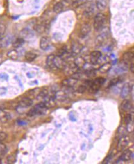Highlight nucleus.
<instances>
[{
  "mask_svg": "<svg viewBox=\"0 0 134 164\" xmlns=\"http://www.w3.org/2000/svg\"><path fill=\"white\" fill-rule=\"evenodd\" d=\"M106 22V17L103 13H98L95 18H94L93 21V27L95 30L98 31L102 29L104 24Z\"/></svg>",
  "mask_w": 134,
  "mask_h": 164,
  "instance_id": "1",
  "label": "nucleus"
},
{
  "mask_svg": "<svg viewBox=\"0 0 134 164\" xmlns=\"http://www.w3.org/2000/svg\"><path fill=\"white\" fill-rule=\"evenodd\" d=\"M47 108L44 107L43 102H41L38 103L35 106L32 108L30 110L28 113L27 115L28 116H34L35 115H38V114H42L44 112H45Z\"/></svg>",
  "mask_w": 134,
  "mask_h": 164,
  "instance_id": "2",
  "label": "nucleus"
},
{
  "mask_svg": "<svg viewBox=\"0 0 134 164\" xmlns=\"http://www.w3.org/2000/svg\"><path fill=\"white\" fill-rule=\"evenodd\" d=\"M63 69L66 74H67V75H74V74H76L78 71L79 68L77 67L75 63H73L66 64Z\"/></svg>",
  "mask_w": 134,
  "mask_h": 164,
  "instance_id": "3",
  "label": "nucleus"
},
{
  "mask_svg": "<svg viewBox=\"0 0 134 164\" xmlns=\"http://www.w3.org/2000/svg\"><path fill=\"white\" fill-rule=\"evenodd\" d=\"M130 142V139L127 136H124L120 138L119 140L117 146V150L118 151H122L128 146Z\"/></svg>",
  "mask_w": 134,
  "mask_h": 164,
  "instance_id": "4",
  "label": "nucleus"
},
{
  "mask_svg": "<svg viewBox=\"0 0 134 164\" xmlns=\"http://www.w3.org/2000/svg\"><path fill=\"white\" fill-rule=\"evenodd\" d=\"M44 99V101L43 102V103L47 109L51 108L56 105V100L54 97V95L50 97H48L47 95Z\"/></svg>",
  "mask_w": 134,
  "mask_h": 164,
  "instance_id": "5",
  "label": "nucleus"
},
{
  "mask_svg": "<svg viewBox=\"0 0 134 164\" xmlns=\"http://www.w3.org/2000/svg\"><path fill=\"white\" fill-rule=\"evenodd\" d=\"M133 88V86H131L129 83L125 84L122 88L121 92V97L122 98H126L131 93V91Z\"/></svg>",
  "mask_w": 134,
  "mask_h": 164,
  "instance_id": "6",
  "label": "nucleus"
},
{
  "mask_svg": "<svg viewBox=\"0 0 134 164\" xmlns=\"http://www.w3.org/2000/svg\"><path fill=\"white\" fill-rule=\"evenodd\" d=\"M82 49H83V46L82 44L78 41H75L72 44L71 53L73 55H74V56H77V55L79 54L81 52Z\"/></svg>",
  "mask_w": 134,
  "mask_h": 164,
  "instance_id": "7",
  "label": "nucleus"
},
{
  "mask_svg": "<svg viewBox=\"0 0 134 164\" xmlns=\"http://www.w3.org/2000/svg\"><path fill=\"white\" fill-rule=\"evenodd\" d=\"M39 44H40V47L41 49H42L43 51H46L49 47H50L51 43H50V40H49V39L48 37L44 36L40 39Z\"/></svg>",
  "mask_w": 134,
  "mask_h": 164,
  "instance_id": "8",
  "label": "nucleus"
},
{
  "mask_svg": "<svg viewBox=\"0 0 134 164\" xmlns=\"http://www.w3.org/2000/svg\"><path fill=\"white\" fill-rule=\"evenodd\" d=\"M54 63L57 69H63L66 64L65 60L59 56H54Z\"/></svg>",
  "mask_w": 134,
  "mask_h": 164,
  "instance_id": "9",
  "label": "nucleus"
},
{
  "mask_svg": "<svg viewBox=\"0 0 134 164\" xmlns=\"http://www.w3.org/2000/svg\"><path fill=\"white\" fill-rule=\"evenodd\" d=\"M102 56V54L100 51H93L90 54V61L93 65L98 64L99 60Z\"/></svg>",
  "mask_w": 134,
  "mask_h": 164,
  "instance_id": "10",
  "label": "nucleus"
},
{
  "mask_svg": "<svg viewBox=\"0 0 134 164\" xmlns=\"http://www.w3.org/2000/svg\"><path fill=\"white\" fill-rule=\"evenodd\" d=\"M11 119V116L9 113L0 109V121L3 123H6L8 122Z\"/></svg>",
  "mask_w": 134,
  "mask_h": 164,
  "instance_id": "11",
  "label": "nucleus"
},
{
  "mask_svg": "<svg viewBox=\"0 0 134 164\" xmlns=\"http://www.w3.org/2000/svg\"><path fill=\"white\" fill-rule=\"evenodd\" d=\"M90 30H91V28L89 25L88 24L83 25L81 29L80 33H79V36H80V38H84L88 35V34L90 33Z\"/></svg>",
  "mask_w": 134,
  "mask_h": 164,
  "instance_id": "12",
  "label": "nucleus"
},
{
  "mask_svg": "<svg viewBox=\"0 0 134 164\" xmlns=\"http://www.w3.org/2000/svg\"><path fill=\"white\" fill-rule=\"evenodd\" d=\"M77 83V79L74 78H72L64 79V80L62 81V85L69 88H72L74 86H76Z\"/></svg>",
  "mask_w": 134,
  "mask_h": 164,
  "instance_id": "13",
  "label": "nucleus"
},
{
  "mask_svg": "<svg viewBox=\"0 0 134 164\" xmlns=\"http://www.w3.org/2000/svg\"><path fill=\"white\" fill-rule=\"evenodd\" d=\"M32 104H33V101L32 99L29 97H27L22 99V100L20 101L19 106L26 109L28 107L32 106Z\"/></svg>",
  "mask_w": 134,
  "mask_h": 164,
  "instance_id": "14",
  "label": "nucleus"
},
{
  "mask_svg": "<svg viewBox=\"0 0 134 164\" xmlns=\"http://www.w3.org/2000/svg\"><path fill=\"white\" fill-rule=\"evenodd\" d=\"M54 97L56 100L62 102L67 98V93L62 91H59L54 94Z\"/></svg>",
  "mask_w": 134,
  "mask_h": 164,
  "instance_id": "15",
  "label": "nucleus"
},
{
  "mask_svg": "<svg viewBox=\"0 0 134 164\" xmlns=\"http://www.w3.org/2000/svg\"><path fill=\"white\" fill-rule=\"evenodd\" d=\"M133 157V154L131 152V151L127 150L122 153V156H121L120 160L122 161H128L131 160V159Z\"/></svg>",
  "mask_w": 134,
  "mask_h": 164,
  "instance_id": "16",
  "label": "nucleus"
},
{
  "mask_svg": "<svg viewBox=\"0 0 134 164\" xmlns=\"http://www.w3.org/2000/svg\"><path fill=\"white\" fill-rule=\"evenodd\" d=\"M54 54H50L47 57V64L48 67L51 68V69H54V70H56V69H58L54 65Z\"/></svg>",
  "mask_w": 134,
  "mask_h": 164,
  "instance_id": "17",
  "label": "nucleus"
},
{
  "mask_svg": "<svg viewBox=\"0 0 134 164\" xmlns=\"http://www.w3.org/2000/svg\"><path fill=\"white\" fill-rule=\"evenodd\" d=\"M106 82V79L104 78H96L95 80L91 81V84L93 86H95L97 88L100 89L101 86H102L105 82Z\"/></svg>",
  "mask_w": 134,
  "mask_h": 164,
  "instance_id": "18",
  "label": "nucleus"
},
{
  "mask_svg": "<svg viewBox=\"0 0 134 164\" xmlns=\"http://www.w3.org/2000/svg\"><path fill=\"white\" fill-rule=\"evenodd\" d=\"M95 4L97 8L102 11L106 8L108 2L107 0H96Z\"/></svg>",
  "mask_w": 134,
  "mask_h": 164,
  "instance_id": "19",
  "label": "nucleus"
},
{
  "mask_svg": "<svg viewBox=\"0 0 134 164\" xmlns=\"http://www.w3.org/2000/svg\"><path fill=\"white\" fill-rule=\"evenodd\" d=\"M121 108L122 110L124 111H131V109L132 108V103L129 100H124L121 103Z\"/></svg>",
  "mask_w": 134,
  "mask_h": 164,
  "instance_id": "20",
  "label": "nucleus"
},
{
  "mask_svg": "<svg viewBox=\"0 0 134 164\" xmlns=\"http://www.w3.org/2000/svg\"><path fill=\"white\" fill-rule=\"evenodd\" d=\"M21 38L24 39H30L33 36V33L29 29H24L21 33Z\"/></svg>",
  "mask_w": 134,
  "mask_h": 164,
  "instance_id": "21",
  "label": "nucleus"
},
{
  "mask_svg": "<svg viewBox=\"0 0 134 164\" xmlns=\"http://www.w3.org/2000/svg\"><path fill=\"white\" fill-rule=\"evenodd\" d=\"M87 62L85 60V59L82 57H78L76 58L74 60V63H75L77 67L80 69L83 68V67L85 66V65L86 64Z\"/></svg>",
  "mask_w": 134,
  "mask_h": 164,
  "instance_id": "22",
  "label": "nucleus"
},
{
  "mask_svg": "<svg viewBox=\"0 0 134 164\" xmlns=\"http://www.w3.org/2000/svg\"><path fill=\"white\" fill-rule=\"evenodd\" d=\"M90 0H74L72 3V6L74 8H78L87 4Z\"/></svg>",
  "mask_w": 134,
  "mask_h": 164,
  "instance_id": "23",
  "label": "nucleus"
},
{
  "mask_svg": "<svg viewBox=\"0 0 134 164\" xmlns=\"http://www.w3.org/2000/svg\"><path fill=\"white\" fill-rule=\"evenodd\" d=\"M108 33H107L106 32H103L101 34H100L99 35L97 38V44L98 45H102V44L105 41V39L108 38Z\"/></svg>",
  "mask_w": 134,
  "mask_h": 164,
  "instance_id": "24",
  "label": "nucleus"
},
{
  "mask_svg": "<svg viewBox=\"0 0 134 164\" xmlns=\"http://www.w3.org/2000/svg\"><path fill=\"white\" fill-rule=\"evenodd\" d=\"M64 4L62 2H58L53 6V11L56 14H59L63 11L64 9Z\"/></svg>",
  "mask_w": 134,
  "mask_h": 164,
  "instance_id": "25",
  "label": "nucleus"
},
{
  "mask_svg": "<svg viewBox=\"0 0 134 164\" xmlns=\"http://www.w3.org/2000/svg\"><path fill=\"white\" fill-rule=\"evenodd\" d=\"M111 67H112L111 63H106L100 67V68H99V71H100L101 73H108L111 69Z\"/></svg>",
  "mask_w": 134,
  "mask_h": 164,
  "instance_id": "26",
  "label": "nucleus"
},
{
  "mask_svg": "<svg viewBox=\"0 0 134 164\" xmlns=\"http://www.w3.org/2000/svg\"><path fill=\"white\" fill-rule=\"evenodd\" d=\"M11 42V39L8 36L4 37L3 36L0 39V46L1 47H6Z\"/></svg>",
  "mask_w": 134,
  "mask_h": 164,
  "instance_id": "27",
  "label": "nucleus"
},
{
  "mask_svg": "<svg viewBox=\"0 0 134 164\" xmlns=\"http://www.w3.org/2000/svg\"><path fill=\"white\" fill-rule=\"evenodd\" d=\"M123 60L126 63H130L133 61V54L132 52H127L124 54Z\"/></svg>",
  "mask_w": 134,
  "mask_h": 164,
  "instance_id": "28",
  "label": "nucleus"
},
{
  "mask_svg": "<svg viewBox=\"0 0 134 164\" xmlns=\"http://www.w3.org/2000/svg\"><path fill=\"white\" fill-rule=\"evenodd\" d=\"M37 58V55L32 52H27L25 54V58L28 62H32Z\"/></svg>",
  "mask_w": 134,
  "mask_h": 164,
  "instance_id": "29",
  "label": "nucleus"
},
{
  "mask_svg": "<svg viewBox=\"0 0 134 164\" xmlns=\"http://www.w3.org/2000/svg\"><path fill=\"white\" fill-rule=\"evenodd\" d=\"M7 56L9 58L12 60H17L19 58V53L16 50L13 49V50L10 51L8 52Z\"/></svg>",
  "mask_w": 134,
  "mask_h": 164,
  "instance_id": "30",
  "label": "nucleus"
},
{
  "mask_svg": "<svg viewBox=\"0 0 134 164\" xmlns=\"http://www.w3.org/2000/svg\"><path fill=\"white\" fill-rule=\"evenodd\" d=\"M33 28L37 32L39 33H42L45 30V25L43 23H38L35 25Z\"/></svg>",
  "mask_w": 134,
  "mask_h": 164,
  "instance_id": "31",
  "label": "nucleus"
},
{
  "mask_svg": "<svg viewBox=\"0 0 134 164\" xmlns=\"http://www.w3.org/2000/svg\"><path fill=\"white\" fill-rule=\"evenodd\" d=\"M24 42H25V40L22 38H17L13 42L12 46L15 48H19V47H21L23 45V44L24 43Z\"/></svg>",
  "mask_w": 134,
  "mask_h": 164,
  "instance_id": "32",
  "label": "nucleus"
},
{
  "mask_svg": "<svg viewBox=\"0 0 134 164\" xmlns=\"http://www.w3.org/2000/svg\"><path fill=\"white\" fill-rule=\"evenodd\" d=\"M127 132V131L126 127H125L124 126H122L119 127L118 130H117V133H118L119 136L120 137V138L124 136H126Z\"/></svg>",
  "mask_w": 134,
  "mask_h": 164,
  "instance_id": "33",
  "label": "nucleus"
},
{
  "mask_svg": "<svg viewBox=\"0 0 134 164\" xmlns=\"http://www.w3.org/2000/svg\"><path fill=\"white\" fill-rule=\"evenodd\" d=\"M93 12H94V9L92 8V6H90L87 7V8L85 9V11L83 12V15L85 17H89L92 16Z\"/></svg>",
  "mask_w": 134,
  "mask_h": 164,
  "instance_id": "34",
  "label": "nucleus"
},
{
  "mask_svg": "<svg viewBox=\"0 0 134 164\" xmlns=\"http://www.w3.org/2000/svg\"><path fill=\"white\" fill-rule=\"evenodd\" d=\"M48 95V91L46 89H43L40 91L37 97V99H44Z\"/></svg>",
  "mask_w": 134,
  "mask_h": 164,
  "instance_id": "35",
  "label": "nucleus"
},
{
  "mask_svg": "<svg viewBox=\"0 0 134 164\" xmlns=\"http://www.w3.org/2000/svg\"><path fill=\"white\" fill-rule=\"evenodd\" d=\"M7 152V148L4 144L0 143V158L4 156Z\"/></svg>",
  "mask_w": 134,
  "mask_h": 164,
  "instance_id": "36",
  "label": "nucleus"
},
{
  "mask_svg": "<svg viewBox=\"0 0 134 164\" xmlns=\"http://www.w3.org/2000/svg\"><path fill=\"white\" fill-rule=\"evenodd\" d=\"M6 26L3 23H0V39L4 36V34L6 32Z\"/></svg>",
  "mask_w": 134,
  "mask_h": 164,
  "instance_id": "37",
  "label": "nucleus"
},
{
  "mask_svg": "<svg viewBox=\"0 0 134 164\" xmlns=\"http://www.w3.org/2000/svg\"><path fill=\"white\" fill-rule=\"evenodd\" d=\"M120 81V79L119 78H115V79H112V80L110 81V84H109V86L108 87H112L116 85V84Z\"/></svg>",
  "mask_w": 134,
  "mask_h": 164,
  "instance_id": "38",
  "label": "nucleus"
},
{
  "mask_svg": "<svg viewBox=\"0 0 134 164\" xmlns=\"http://www.w3.org/2000/svg\"><path fill=\"white\" fill-rule=\"evenodd\" d=\"M133 121V116L132 114H127L124 118V122L126 124Z\"/></svg>",
  "mask_w": 134,
  "mask_h": 164,
  "instance_id": "39",
  "label": "nucleus"
},
{
  "mask_svg": "<svg viewBox=\"0 0 134 164\" xmlns=\"http://www.w3.org/2000/svg\"><path fill=\"white\" fill-rule=\"evenodd\" d=\"M7 161H8V163H15V162L16 161V156L11 155V156H8V157L7 158Z\"/></svg>",
  "mask_w": 134,
  "mask_h": 164,
  "instance_id": "40",
  "label": "nucleus"
},
{
  "mask_svg": "<svg viewBox=\"0 0 134 164\" xmlns=\"http://www.w3.org/2000/svg\"><path fill=\"white\" fill-rule=\"evenodd\" d=\"M127 126L126 127L127 132H132L133 130V121L127 124Z\"/></svg>",
  "mask_w": 134,
  "mask_h": 164,
  "instance_id": "41",
  "label": "nucleus"
},
{
  "mask_svg": "<svg viewBox=\"0 0 134 164\" xmlns=\"http://www.w3.org/2000/svg\"><path fill=\"white\" fill-rule=\"evenodd\" d=\"M87 89V87L85 85H82L79 87L77 89V91L78 93H83L85 92L86 89Z\"/></svg>",
  "mask_w": 134,
  "mask_h": 164,
  "instance_id": "42",
  "label": "nucleus"
},
{
  "mask_svg": "<svg viewBox=\"0 0 134 164\" xmlns=\"http://www.w3.org/2000/svg\"><path fill=\"white\" fill-rule=\"evenodd\" d=\"M7 138V135L4 132H0V143H2Z\"/></svg>",
  "mask_w": 134,
  "mask_h": 164,
  "instance_id": "43",
  "label": "nucleus"
},
{
  "mask_svg": "<svg viewBox=\"0 0 134 164\" xmlns=\"http://www.w3.org/2000/svg\"><path fill=\"white\" fill-rule=\"evenodd\" d=\"M112 154H110V155H108L105 160H104V161L103 162V163H108L109 162H110L111 161V160L112 159Z\"/></svg>",
  "mask_w": 134,
  "mask_h": 164,
  "instance_id": "44",
  "label": "nucleus"
},
{
  "mask_svg": "<svg viewBox=\"0 0 134 164\" xmlns=\"http://www.w3.org/2000/svg\"><path fill=\"white\" fill-rule=\"evenodd\" d=\"M7 92V89L4 87H0V95H3Z\"/></svg>",
  "mask_w": 134,
  "mask_h": 164,
  "instance_id": "45",
  "label": "nucleus"
},
{
  "mask_svg": "<svg viewBox=\"0 0 134 164\" xmlns=\"http://www.w3.org/2000/svg\"><path fill=\"white\" fill-rule=\"evenodd\" d=\"M8 78H9V76L6 73H0V79L8 81Z\"/></svg>",
  "mask_w": 134,
  "mask_h": 164,
  "instance_id": "46",
  "label": "nucleus"
},
{
  "mask_svg": "<svg viewBox=\"0 0 134 164\" xmlns=\"http://www.w3.org/2000/svg\"><path fill=\"white\" fill-rule=\"evenodd\" d=\"M130 70L132 73H134V63L132 62L130 66Z\"/></svg>",
  "mask_w": 134,
  "mask_h": 164,
  "instance_id": "47",
  "label": "nucleus"
},
{
  "mask_svg": "<svg viewBox=\"0 0 134 164\" xmlns=\"http://www.w3.org/2000/svg\"><path fill=\"white\" fill-rule=\"evenodd\" d=\"M27 76L28 78H32L34 77V76L32 75V73H31V72H28V73H27Z\"/></svg>",
  "mask_w": 134,
  "mask_h": 164,
  "instance_id": "48",
  "label": "nucleus"
},
{
  "mask_svg": "<svg viewBox=\"0 0 134 164\" xmlns=\"http://www.w3.org/2000/svg\"><path fill=\"white\" fill-rule=\"evenodd\" d=\"M0 163H1V158H0Z\"/></svg>",
  "mask_w": 134,
  "mask_h": 164,
  "instance_id": "49",
  "label": "nucleus"
}]
</instances>
